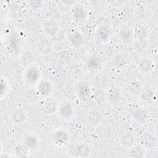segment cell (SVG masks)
<instances>
[{"label":"cell","mask_w":158,"mask_h":158,"mask_svg":"<svg viewBox=\"0 0 158 158\" xmlns=\"http://www.w3.org/2000/svg\"><path fill=\"white\" fill-rule=\"evenodd\" d=\"M110 35V30L109 27L106 25H101L99 27L96 32V36L98 38L101 40L105 41L109 38Z\"/></svg>","instance_id":"cell-23"},{"label":"cell","mask_w":158,"mask_h":158,"mask_svg":"<svg viewBox=\"0 0 158 158\" xmlns=\"http://www.w3.org/2000/svg\"><path fill=\"white\" fill-rule=\"evenodd\" d=\"M102 116L101 112L98 110H93L89 112L87 115V122L91 126H97L99 125L102 121Z\"/></svg>","instance_id":"cell-10"},{"label":"cell","mask_w":158,"mask_h":158,"mask_svg":"<svg viewBox=\"0 0 158 158\" xmlns=\"http://www.w3.org/2000/svg\"><path fill=\"white\" fill-rule=\"evenodd\" d=\"M118 37L122 43L129 44L131 43L133 33L132 30L128 27L122 28L118 32Z\"/></svg>","instance_id":"cell-8"},{"label":"cell","mask_w":158,"mask_h":158,"mask_svg":"<svg viewBox=\"0 0 158 158\" xmlns=\"http://www.w3.org/2000/svg\"><path fill=\"white\" fill-rule=\"evenodd\" d=\"M10 118L12 122L16 125L23 124L26 119L27 115L25 110L21 107H14L10 112Z\"/></svg>","instance_id":"cell-3"},{"label":"cell","mask_w":158,"mask_h":158,"mask_svg":"<svg viewBox=\"0 0 158 158\" xmlns=\"http://www.w3.org/2000/svg\"><path fill=\"white\" fill-rule=\"evenodd\" d=\"M133 118L138 122L144 123L149 119V112L143 108H138L132 112Z\"/></svg>","instance_id":"cell-7"},{"label":"cell","mask_w":158,"mask_h":158,"mask_svg":"<svg viewBox=\"0 0 158 158\" xmlns=\"http://www.w3.org/2000/svg\"><path fill=\"white\" fill-rule=\"evenodd\" d=\"M139 95L143 101L146 102H151L154 99V93L149 86H143Z\"/></svg>","instance_id":"cell-17"},{"label":"cell","mask_w":158,"mask_h":158,"mask_svg":"<svg viewBox=\"0 0 158 158\" xmlns=\"http://www.w3.org/2000/svg\"><path fill=\"white\" fill-rule=\"evenodd\" d=\"M20 59L21 64L28 67L33 65V64L35 60V57L31 51L27 50L21 54Z\"/></svg>","instance_id":"cell-11"},{"label":"cell","mask_w":158,"mask_h":158,"mask_svg":"<svg viewBox=\"0 0 158 158\" xmlns=\"http://www.w3.org/2000/svg\"><path fill=\"white\" fill-rule=\"evenodd\" d=\"M28 5L31 9L33 10H38L42 6V1L38 0L30 1L28 2Z\"/></svg>","instance_id":"cell-31"},{"label":"cell","mask_w":158,"mask_h":158,"mask_svg":"<svg viewBox=\"0 0 158 158\" xmlns=\"http://www.w3.org/2000/svg\"><path fill=\"white\" fill-rule=\"evenodd\" d=\"M39 50L43 54H48L52 50V44L48 41H44L39 45Z\"/></svg>","instance_id":"cell-28"},{"label":"cell","mask_w":158,"mask_h":158,"mask_svg":"<svg viewBox=\"0 0 158 158\" xmlns=\"http://www.w3.org/2000/svg\"><path fill=\"white\" fill-rule=\"evenodd\" d=\"M152 67L153 62L148 57H142L138 62V69L143 74L149 73L151 71Z\"/></svg>","instance_id":"cell-6"},{"label":"cell","mask_w":158,"mask_h":158,"mask_svg":"<svg viewBox=\"0 0 158 158\" xmlns=\"http://www.w3.org/2000/svg\"><path fill=\"white\" fill-rule=\"evenodd\" d=\"M59 104L57 101L54 99H49L47 100L44 104V111L48 115L54 114L57 111Z\"/></svg>","instance_id":"cell-14"},{"label":"cell","mask_w":158,"mask_h":158,"mask_svg":"<svg viewBox=\"0 0 158 158\" xmlns=\"http://www.w3.org/2000/svg\"><path fill=\"white\" fill-rule=\"evenodd\" d=\"M69 43L74 47H80L84 43L83 35L79 31H75L72 32L69 36Z\"/></svg>","instance_id":"cell-12"},{"label":"cell","mask_w":158,"mask_h":158,"mask_svg":"<svg viewBox=\"0 0 158 158\" xmlns=\"http://www.w3.org/2000/svg\"><path fill=\"white\" fill-rule=\"evenodd\" d=\"M86 65L89 69L95 70L99 67L100 62L99 59L97 57L91 56L87 59L86 62Z\"/></svg>","instance_id":"cell-25"},{"label":"cell","mask_w":158,"mask_h":158,"mask_svg":"<svg viewBox=\"0 0 158 158\" xmlns=\"http://www.w3.org/2000/svg\"><path fill=\"white\" fill-rule=\"evenodd\" d=\"M145 154V149L140 144H137L133 146L130 151L128 156L130 157L133 158H139L143 157Z\"/></svg>","instance_id":"cell-20"},{"label":"cell","mask_w":158,"mask_h":158,"mask_svg":"<svg viewBox=\"0 0 158 158\" xmlns=\"http://www.w3.org/2000/svg\"><path fill=\"white\" fill-rule=\"evenodd\" d=\"M107 96L109 101L112 103L118 102L121 98V92L120 89L115 86H111L108 90Z\"/></svg>","instance_id":"cell-16"},{"label":"cell","mask_w":158,"mask_h":158,"mask_svg":"<svg viewBox=\"0 0 158 158\" xmlns=\"http://www.w3.org/2000/svg\"><path fill=\"white\" fill-rule=\"evenodd\" d=\"M23 144L29 149H35L38 144V138L33 135H28L23 138Z\"/></svg>","instance_id":"cell-18"},{"label":"cell","mask_w":158,"mask_h":158,"mask_svg":"<svg viewBox=\"0 0 158 158\" xmlns=\"http://www.w3.org/2000/svg\"><path fill=\"white\" fill-rule=\"evenodd\" d=\"M36 89L40 94L43 96H48L52 92V85L51 82L46 80L39 81L36 86Z\"/></svg>","instance_id":"cell-4"},{"label":"cell","mask_w":158,"mask_h":158,"mask_svg":"<svg viewBox=\"0 0 158 158\" xmlns=\"http://www.w3.org/2000/svg\"><path fill=\"white\" fill-rule=\"evenodd\" d=\"M43 29L47 35L49 36H54L58 32L59 27L55 21L50 20L44 23Z\"/></svg>","instance_id":"cell-15"},{"label":"cell","mask_w":158,"mask_h":158,"mask_svg":"<svg viewBox=\"0 0 158 158\" xmlns=\"http://www.w3.org/2000/svg\"><path fill=\"white\" fill-rule=\"evenodd\" d=\"M134 33L135 36L140 40H144L147 36V30L145 27L142 24H138L136 25Z\"/></svg>","instance_id":"cell-24"},{"label":"cell","mask_w":158,"mask_h":158,"mask_svg":"<svg viewBox=\"0 0 158 158\" xmlns=\"http://www.w3.org/2000/svg\"><path fill=\"white\" fill-rule=\"evenodd\" d=\"M76 93L80 98L85 99L91 94V88L88 83L80 81L77 84Z\"/></svg>","instance_id":"cell-5"},{"label":"cell","mask_w":158,"mask_h":158,"mask_svg":"<svg viewBox=\"0 0 158 158\" xmlns=\"http://www.w3.org/2000/svg\"><path fill=\"white\" fill-rule=\"evenodd\" d=\"M9 46H10L12 50H17L19 47V41L16 36L12 35L9 40Z\"/></svg>","instance_id":"cell-30"},{"label":"cell","mask_w":158,"mask_h":158,"mask_svg":"<svg viewBox=\"0 0 158 158\" xmlns=\"http://www.w3.org/2000/svg\"><path fill=\"white\" fill-rule=\"evenodd\" d=\"M54 141L57 144H64L66 143L69 139V134L65 130H58L54 132Z\"/></svg>","instance_id":"cell-9"},{"label":"cell","mask_w":158,"mask_h":158,"mask_svg":"<svg viewBox=\"0 0 158 158\" xmlns=\"http://www.w3.org/2000/svg\"><path fill=\"white\" fill-rule=\"evenodd\" d=\"M74 151L78 156L87 157L91 153V148L86 143H78L75 146Z\"/></svg>","instance_id":"cell-13"},{"label":"cell","mask_w":158,"mask_h":158,"mask_svg":"<svg viewBox=\"0 0 158 158\" xmlns=\"http://www.w3.org/2000/svg\"><path fill=\"white\" fill-rule=\"evenodd\" d=\"M143 86L142 83L138 80H132L130 81L128 85V91L133 94H139L141 91Z\"/></svg>","instance_id":"cell-21"},{"label":"cell","mask_w":158,"mask_h":158,"mask_svg":"<svg viewBox=\"0 0 158 158\" xmlns=\"http://www.w3.org/2000/svg\"><path fill=\"white\" fill-rule=\"evenodd\" d=\"M40 78V71L37 67L31 65L27 67L24 73V80L27 85H33L38 83Z\"/></svg>","instance_id":"cell-1"},{"label":"cell","mask_w":158,"mask_h":158,"mask_svg":"<svg viewBox=\"0 0 158 158\" xmlns=\"http://www.w3.org/2000/svg\"><path fill=\"white\" fill-rule=\"evenodd\" d=\"M57 112L62 118L70 119L74 114V109L70 102L64 101L59 104Z\"/></svg>","instance_id":"cell-2"},{"label":"cell","mask_w":158,"mask_h":158,"mask_svg":"<svg viewBox=\"0 0 158 158\" xmlns=\"http://www.w3.org/2000/svg\"><path fill=\"white\" fill-rule=\"evenodd\" d=\"M28 150L29 149L22 143V144H18L15 147L14 152L17 157H24L27 156Z\"/></svg>","instance_id":"cell-26"},{"label":"cell","mask_w":158,"mask_h":158,"mask_svg":"<svg viewBox=\"0 0 158 158\" xmlns=\"http://www.w3.org/2000/svg\"><path fill=\"white\" fill-rule=\"evenodd\" d=\"M72 15L76 20H82L85 19L87 15L86 10L83 7L77 6L72 10Z\"/></svg>","instance_id":"cell-22"},{"label":"cell","mask_w":158,"mask_h":158,"mask_svg":"<svg viewBox=\"0 0 158 158\" xmlns=\"http://www.w3.org/2000/svg\"><path fill=\"white\" fill-rule=\"evenodd\" d=\"M7 84L6 80L1 78V97L4 95L7 90Z\"/></svg>","instance_id":"cell-32"},{"label":"cell","mask_w":158,"mask_h":158,"mask_svg":"<svg viewBox=\"0 0 158 158\" xmlns=\"http://www.w3.org/2000/svg\"><path fill=\"white\" fill-rule=\"evenodd\" d=\"M9 6L11 14L14 18H19L22 16V9L18 4L14 2L11 4Z\"/></svg>","instance_id":"cell-27"},{"label":"cell","mask_w":158,"mask_h":158,"mask_svg":"<svg viewBox=\"0 0 158 158\" xmlns=\"http://www.w3.org/2000/svg\"><path fill=\"white\" fill-rule=\"evenodd\" d=\"M113 65L117 68L125 67L128 63V57L126 54L120 53L117 54L112 60Z\"/></svg>","instance_id":"cell-19"},{"label":"cell","mask_w":158,"mask_h":158,"mask_svg":"<svg viewBox=\"0 0 158 158\" xmlns=\"http://www.w3.org/2000/svg\"><path fill=\"white\" fill-rule=\"evenodd\" d=\"M156 144L157 140L154 136H147L144 139V144L148 148H154Z\"/></svg>","instance_id":"cell-29"}]
</instances>
